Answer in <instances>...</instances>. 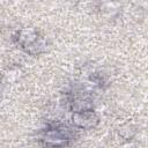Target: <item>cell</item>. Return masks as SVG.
Returning a JSON list of instances; mask_svg holds the SVG:
<instances>
[{
    "label": "cell",
    "instance_id": "obj_1",
    "mask_svg": "<svg viewBox=\"0 0 148 148\" xmlns=\"http://www.w3.org/2000/svg\"><path fill=\"white\" fill-rule=\"evenodd\" d=\"M72 119H73V123L81 128H91L98 123L97 116L91 110L75 111Z\"/></svg>",
    "mask_w": 148,
    "mask_h": 148
},
{
    "label": "cell",
    "instance_id": "obj_2",
    "mask_svg": "<svg viewBox=\"0 0 148 148\" xmlns=\"http://www.w3.org/2000/svg\"><path fill=\"white\" fill-rule=\"evenodd\" d=\"M67 140H69V132L62 128L50 130L44 136V141L49 146H64L67 145Z\"/></svg>",
    "mask_w": 148,
    "mask_h": 148
},
{
    "label": "cell",
    "instance_id": "obj_3",
    "mask_svg": "<svg viewBox=\"0 0 148 148\" xmlns=\"http://www.w3.org/2000/svg\"><path fill=\"white\" fill-rule=\"evenodd\" d=\"M37 32L34 29H23L18 32V37H17V42L22 45V46H28V47H32V45L37 42Z\"/></svg>",
    "mask_w": 148,
    "mask_h": 148
}]
</instances>
